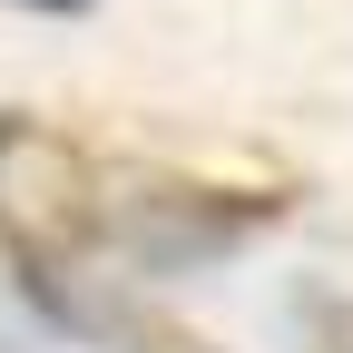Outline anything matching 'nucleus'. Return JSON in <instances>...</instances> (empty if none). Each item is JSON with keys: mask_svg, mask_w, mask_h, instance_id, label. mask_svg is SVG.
Wrapping results in <instances>:
<instances>
[{"mask_svg": "<svg viewBox=\"0 0 353 353\" xmlns=\"http://www.w3.org/2000/svg\"><path fill=\"white\" fill-rule=\"evenodd\" d=\"M10 10H50V20H79V10H99V0H10Z\"/></svg>", "mask_w": 353, "mask_h": 353, "instance_id": "nucleus-1", "label": "nucleus"}]
</instances>
